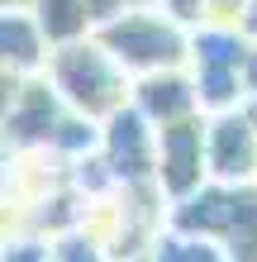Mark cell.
Segmentation results:
<instances>
[{"label": "cell", "instance_id": "obj_3", "mask_svg": "<svg viewBox=\"0 0 257 262\" xmlns=\"http://www.w3.org/2000/svg\"><path fill=\"white\" fill-rule=\"evenodd\" d=\"M153 181L157 191L172 200H181L186 191H195L205 177V115H186L172 124H157V148H153Z\"/></svg>", "mask_w": 257, "mask_h": 262}, {"label": "cell", "instance_id": "obj_13", "mask_svg": "<svg viewBox=\"0 0 257 262\" xmlns=\"http://www.w3.org/2000/svg\"><path fill=\"white\" fill-rule=\"evenodd\" d=\"M10 167H14V143L0 134V191H5V181H10Z\"/></svg>", "mask_w": 257, "mask_h": 262}, {"label": "cell", "instance_id": "obj_1", "mask_svg": "<svg viewBox=\"0 0 257 262\" xmlns=\"http://www.w3.org/2000/svg\"><path fill=\"white\" fill-rule=\"evenodd\" d=\"M38 72L48 76V86L62 96L67 110L90 115V119H105L114 105L129 100V72L119 67L90 34L53 43Z\"/></svg>", "mask_w": 257, "mask_h": 262}, {"label": "cell", "instance_id": "obj_9", "mask_svg": "<svg viewBox=\"0 0 257 262\" xmlns=\"http://www.w3.org/2000/svg\"><path fill=\"white\" fill-rule=\"evenodd\" d=\"M29 14H34L38 34L48 38V48H53V43H67V38L90 34V24H96L90 10H86V0H34Z\"/></svg>", "mask_w": 257, "mask_h": 262}, {"label": "cell", "instance_id": "obj_2", "mask_svg": "<svg viewBox=\"0 0 257 262\" xmlns=\"http://www.w3.org/2000/svg\"><path fill=\"white\" fill-rule=\"evenodd\" d=\"M90 38L129 76H143L157 67H186V24L172 19L162 5L114 10V14L90 24Z\"/></svg>", "mask_w": 257, "mask_h": 262}, {"label": "cell", "instance_id": "obj_8", "mask_svg": "<svg viewBox=\"0 0 257 262\" xmlns=\"http://www.w3.org/2000/svg\"><path fill=\"white\" fill-rule=\"evenodd\" d=\"M43 57H48V38L38 34L34 14L29 10H0V67L10 72H38Z\"/></svg>", "mask_w": 257, "mask_h": 262}, {"label": "cell", "instance_id": "obj_4", "mask_svg": "<svg viewBox=\"0 0 257 262\" xmlns=\"http://www.w3.org/2000/svg\"><path fill=\"white\" fill-rule=\"evenodd\" d=\"M205 177L233 186L257 181V134L243 105L205 115Z\"/></svg>", "mask_w": 257, "mask_h": 262}, {"label": "cell", "instance_id": "obj_14", "mask_svg": "<svg viewBox=\"0 0 257 262\" xmlns=\"http://www.w3.org/2000/svg\"><path fill=\"white\" fill-rule=\"evenodd\" d=\"M143 5H157V0H119V10H143Z\"/></svg>", "mask_w": 257, "mask_h": 262}, {"label": "cell", "instance_id": "obj_10", "mask_svg": "<svg viewBox=\"0 0 257 262\" xmlns=\"http://www.w3.org/2000/svg\"><path fill=\"white\" fill-rule=\"evenodd\" d=\"M48 148H53L62 162L81 158V152H90V148H100V119L77 115V110H62V119H57V129H53V138H48Z\"/></svg>", "mask_w": 257, "mask_h": 262}, {"label": "cell", "instance_id": "obj_5", "mask_svg": "<svg viewBox=\"0 0 257 262\" xmlns=\"http://www.w3.org/2000/svg\"><path fill=\"white\" fill-rule=\"evenodd\" d=\"M153 148H157V129L129 100L100 119V158L110 162L114 181H153Z\"/></svg>", "mask_w": 257, "mask_h": 262}, {"label": "cell", "instance_id": "obj_16", "mask_svg": "<svg viewBox=\"0 0 257 262\" xmlns=\"http://www.w3.org/2000/svg\"><path fill=\"white\" fill-rule=\"evenodd\" d=\"M252 186H257V181H252Z\"/></svg>", "mask_w": 257, "mask_h": 262}, {"label": "cell", "instance_id": "obj_12", "mask_svg": "<svg viewBox=\"0 0 257 262\" xmlns=\"http://www.w3.org/2000/svg\"><path fill=\"white\" fill-rule=\"evenodd\" d=\"M14 91H19V72H10V67H0V115L10 110V100H14Z\"/></svg>", "mask_w": 257, "mask_h": 262}, {"label": "cell", "instance_id": "obj_6", "mask_svg": "<svg viewBox=\"0 0 257 262\" xmlns=\"http://www.w3.org/2000/svg\"><path fill=\"white\" fill-rule=\"evenodd\" d=\"M62 110H67V105L48 86V76L29 72V76H19V91H14L10 110L0 115V134H5L14 148H48V138L57 129V119H62Z\"/></svg>", "mask_w": 257, "mask_h": 262}, {"label": "cell", "instance_id": "obj_15", "mask_svg": "<svg viewBox=\"0 0 257 262\" xmlns=\"http://www.w3.org/2000/svg\"><path fill=\"white\" fill-rule=\"evenodd\" d=\"M34 0H0V10H29Z\"/></svg>", "mask_w": 257, "mask_h": 262}, {"label": "cell", "instance_id": "obj_11", "mask_svg": "<svg viewBox=\"0 0 257 262\" xmlns=\"http://www.w3.org/2000/svg\"><path fill=\"white\" fill-rule=\"evenodd\" d=\"M157 5L162 10H167L172 14V19H181V24H200V14H205V0H157Z\"/></svg>", "mask_w": 257, "mask_h": 262}, {"label": "cell", "instance_id": "obj_7", "mask_svg": "<svg viewBox=\"0 0 257 262\" xmlns=\"http://www.w3.org/2000/svg\"><path fill=\"white\" fill-rule=\"evenodd\" d=\"M129 105L153 129L157 124H172V119H186V115H200L191 67H157V72L129 76Z\"/></svg>", "mask_w": 257, "mask_h": 262}]
</instances>
